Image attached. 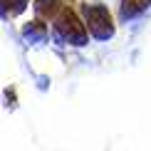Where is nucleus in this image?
I'll use <instances>...</instances> for the list:
<instances>
[{
    "instance_id": "f257e3e1",
    "label": "nucleus",
    "mask_w": 151,
    "mask_h": 151,
    "mask_svg": "<svg viewBox=\"0 0 151 151\" xmlns=\"http://www.w3.org/2000/svg\"><path fill=\"white\" fill-rule=\"evenodd\" d=\"M84 20H87V27H89L97 37H106L114 30L111 15H109V10H106L104 5H84Z\"/></svg>"
},
{
    "instance_id": "f03ea898",
    "label": "nucleus",
    "mask_w": 151,
    "mask_h": 151,
    "mask_svg": "<svg viewBox=\"0 0 151 151\" xmlns=\"http://www.w3.org/2000/svg\"><path fill=\"white\" fill-rule=\"evenodd\" d=\"M57 30L65 37H70V40H74L79 45V42H84V37H87V30H84V25L79 22V17L74 15V12L67 8V10H60V17H57Z\"/></svg>"
},
{
    "instance_id": "7ed1b4c3",
    "label": "nucleus",
    "mask_w": 151,
    "mask_h": 151,
    "mask_svg": "<svg viewBox=\"0 0 151 151\" xmlns=\"http://www.w3.org/2000/svg\"><path fill=\"white\" fill-rule=\"evenodd\" d=\"M149 3L151 0H122V12L127 17H131V15H136V12H141Z\"/></svg>"
},
{
    "instance_id": "20e7f679",
    "label": "nucleus",
    "mask_w": 151,
    "mask_h": 151,
    "mask_svg": "<svg viewBox=\"0 0 151 151\" xmlns=\"http://www.w3.org/2000/svg\"><path fill=\"white\" fill-rule=\"evenodd\" d=\"M35 8H37L40 15H52V12L60 8V0H37Z\"/></svg>"
},
{
    "instance_id": "39448f33",
    "label": "nucleus",
    "mask_w": 151,
    "mask_h": 151,
    "mask_svg": "<svg viewBox=\"0 0 151 151\" xmlns=\"http://www.w3.org/2000/svg\"><path fill=\"white\" fill-rule=\"evenodd\" d=\"M3 5H5L8 12H20L25 5H27V0H3Z\"/></svg>"
}]
</instances>
